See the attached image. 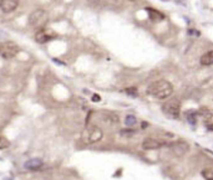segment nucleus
<instances>
[{
    "label": "nucleus",
    "mask_w": 213,
    "mask_h": 180,
    "mask_svg": "<svg viewBox=\"0 0 213 180\" xmlns=\"http://www.w3.org/2000/svg\"><path fill=\"white\" fill-rule=\"evenodd\" d=\"M146 11H147V14H148V18H150L152 21H156V23H157V21H162V20L165 19V15H163L161 11L156 10V9L147 8Z\"/></svg>",
    "instance_id": "nucleus-12"
},
{
    "label": "nucleus",
    "mask_w": 213,
    "mask_h": 180,
    "mask_svg": "<svg viewBox=\"0 0 213 180\" xmlns=\"http://www.w3.org/2000/svg\"><path fill=\"white\" fill-rule=\"evenodd\" d=\"M92 101H93V102H100V101H101V97H100L98 95H93V96H92Z\"/></svg>",
    "instance_id": "nucleus-19"
},
{
    "label": "nucleus",
    "mask_w": 213,
    "mask_h": 180,
    "mask_svg": "<svg viewBox=\"0 0 213 180\" xmlns=\"http://www.w3.org/2000/svg\"><path fill=\"white\" fill-rule=\"evenodd\" d=\"M201 174L206 180H213V168H207V169L202 170Z\"/></svg>",
    "instance_id": "nucleus-15"
},
{
    "label": "nucleus",
    "mask_w": 213,
    "mask_h": 180,
    "mask_svg": "<svg viewBox=\"0 0 213 180\" xmlns=\"http://www.w3.org/2000/svg\"><path fill=\"white\" fill-rule=\"evenodd\" d=\"M197 117H198V113L194 112V111H187L186 112V119L188 121V123L191 124H196L197 123Z\"/></svg>",
    "instance_id": "nucleus-14"
},
{
    "label": "nucleus",
    "mask_w": 213,
    "mask_h": 180,
    "mask_svg": "<svg viewBox=\"0 0 213 180\" xmlns=\"http://www.w3.org/2000/svg\"><path fill=\"white\" fill-rule=\"evenodd\" d=\"M43 165H44V163H43L41 159H39V158H33V159H29V160L25 161L24 168H25L26 170H39Z\"/></svg>",
    "instance_id": "nucleus-11"
},
{
    "label": "nucleus",
    "mask_w": 213,
    "mask_h": 180,
    "mask_svg": "<svg viewBox=\"0 0 213 180\" xmlns=\"http://www.w3.org/2000/svg\"><path fill=\"white\" fill-rule=\"evenodd\" d=\"M197 113H198V116H201L203 118L204 126L209 131H213V111H209L208 108H201Z\"/></svg>",
    "instance_id": "nucleus-7"
},
{
    "label": "nucleus",
    "mask_w": 213,
    "mask_h": 180,
    "mask_svg": "<svg viewBox=\"0 0 213 180\" xmlns=\"http://www.w3.org/2000/svg\"><path fill=\"white\" fill-rule=\"evenodd\" d=\"M19 6V0H0V9L3 13H11Z\"/></svg>",
    "instance_id": "nucleus-10"
},
{
    "label": "nucleus",
    "mask_w": 213,
    "mask_h": 180,
    "mask_svg": "<svg viewBox=\"0 0 213 180\" xmlns=\"http://www.w3.org/2000/svg\"><path fill=\"white\" fill-rule=\"evenodd\" d=\"M170 149L174 155L182 156L183 154H186L188 152V144L184 142H176V143L170 144Z\"/></svg>",
    "instance_id": "nucleus-9"
},
{
    "label": "nucleus",
    "mask_w": 213,
    "mask_h": 180,
    "mask_svg": "<svg viewBox=\"0 0 213 180\" xmlns=\"http://www.w3.org/2000/svg\"><path fill=\"white\" fill-rule=\"evenodd\" d=\"M126 93H127V95H131V96H137V88H136V87L126 88Z\"/></svg>",
    "instance_id": "nucleus-18"
},
{
    "label": "nucleus",
    "mask_w": 213,
    "mask_h": 180,
    "mask_svg": "<svg viewBox=\"0 0 213 180\" xmlns=\"http://www.w3.org/2000/svg\"><path fill=\"white\" fill-rule=\"evenodd\" d=\"M201 63L203 66H211L213 65V50H209L201 57Z\"/></svg>",
    "instance_id": "nucleus-13"
},
{
    "label": "nucleus",
    "mask_w": 213,
    "mask_h": 180,
    "mask_svg": "<svg viewBox=\"0 0 213 180\" xmlns=\"http://www.w3.org/2000/svg\"><path fill=\"white\" fill-rule=\"evenodd\" d=\"M162 112L172 118V119H177L179 117V113H181V102L178 98H171L168 101H166L162 106Z\"/></svg>",
    "instance_id": "nucleus-3"
},
{
    "label": "nucleus",
    "mask_w": 213,
    "mask_h": 180,
    "mask_svg": "<svg viewBox=\"0 0 213 180\" xmlns=\"http://www.w3.org/2000/svg\"><path fill=\"white\" fill-rule=\"evenodd\" d=\"M136 123H137V119H136L135 116H132V114L126 116V118H125V124H126L127 127H134Z\"/></svg>",
    "instance_id": "nucleus-16"
},
{
    "label": "nucleus",
    "mask_w": 213,
    "mask_h": 180,
    "mask_svg": "<svg viewBox=\"0 0 213 180\" xmlns=\"http://www.w3.org/2000/svg\"><path fill=\"white\" fill-rule=\"evenodd\" d=\"M102 129L96 126V124H90L87 126L84 131H82V134H81V139L84 143L86 144H93V143H97L102 139Z\"/></svg>",
    "instance_id": "nucleus-2"
},
{
    "label": "nucleus",
    "mask_w": 213,
    "mask_h": 180,
    "mask_svg": "<svg viewBox=\"0 0 213 180\" xmlns=\"http://www.w3.org/2000/svg\"><path fill=\"white\" fill-rule=\"evenodd\" d=\"M166 144H167L166 142L156 139V138H146L142 143V148L146 150H153V149H160L161 147H163Z\"/></svg>",
    "instance_id": "nucleus-8"
},
{
    "label": "nucleus",
    "mask_w": 213,
    "mask_h": 180,
    "mask_svg": "<svg viewBox=\"0 0 213 180\" xmlns=\"http://www.w3.org/2000/svg\"><path fill=\"white\" fill-rule=\"evenodd\" d=\"M9 145H10L9 140L7 138H4V137L0 135V149H7Z\"/></svg>",
    "instance_id": "nucleus-17"
},
{
    "label": "nucleus",
    "mask_w": 213,
    "mask_h": 180,
    "mask_svg": "<svg viewBox=\"0 0 213 180\" xmlns=\"http://www.w3.org/2000/svg\"><path fill=\"white\" fill-rule=\"evenodd\" d=\"M20 51V47L13 41H5L0 44V56L5 60L14 58Z\"/></svg>",
    "instance_id": "nucleus-5"
},
{
    "label": "nucleus",
    "mask_w": 213,
    "mask_h": 180,
    "mask_svg": "<svg viewBox=\"0 0 213 180\" xmlns=\"http://www.w3.org/2000/svg\"><path fill=\"white\" fill-rule=\"evenodd\" d=\"M49 20V15L45 10L38 9L29 15V25L35 29H41Z\"/></svg>",
    "instance_id": "nucleus-4"
},
{
    "label": "nucleus",
    "mask_w": 213,
    "mask_h": 180,
    "mask_svg": "<svg viewBox=\"0 0 213 180\" xmlns=\"http://www.w3.org/2000/svg\"><path fill=\"white\" fill-rule=\"evenodd\" d=\"M57 36V34L54 30H49V29H40L36 35H35V40L40 44H45L52 39H55Z\"/></svg>",
    "instance_id": "nucleus-6"
},
{
    "label": "nucleus",
    "mask_w": 213,
    "mask_h": 180,
    "mask_svg": "<svg viewBox=\"0 0 213 180\" xmlns=\"http://www.w3.org/2000/svg\"><path fill=\"white\" fill-rule=\"evenodd\" d=\"M147 93L157 100H166L173 93V86L166 79H160L148 86Z\"/></svg>",
    "instance_id": "nucleus-1"
}]
</instances>
